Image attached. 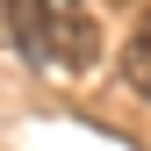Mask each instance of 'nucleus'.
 Returning a JSON list of instances; mask_svg holds the SVG:
<instances>
[{"label": "nucleus", "instance_id": "f257e3e1", "mask_svg": "<svg viewBox=\"0 0 151 151\" xmlns=\"http://www.w3.org/2000/svg\"><path fill=\"white\" fill-rule=\"evenodd\" d=\"M50 65L72 72V79L101 65V29H93V14L79 0H50Z\"/></svg>", "mask_w": 151, "mask_h": 151}, {"label": "nucleus", "instance_id": "f03ea898", "mask_svg": "<svg viewBox=\"0 0 151 151\" xmlns=\"http://www.w3.org/2000/svg\"><path fill=\"white\" fill-rule=\"evenodd\" d=\"M7 7V43L29 65H50V0H0Z\"/></svg>", "mask_w": 151, "mask_h": 151}, {"label": "nucleus", "instance_id": "7ed1b4c3", "mask_svg": "<svg viewBox=\"0 0 151 151\" xmlns=\"http://www.w3.org/2000/svg\"><path fill=\"white\" fill-rule=\"evenodd\" d=\"M122 86L137 93V101H151V7L129 22V43H122Z\"/></svg>", "mask_w": 151, "mask_h": 151}]
</instances>
